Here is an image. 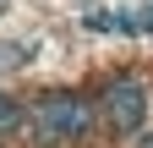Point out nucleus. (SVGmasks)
Wrapping results in <instances>:
<instances>
[{"label":"nucleus","instance_id":"nucleus-1","mask_svg":"<svg viewBox=\"0 0 153 148\" xmlns=\"http://www.w3.org/2000/svg\"><path fill=\"white\" fill-rule=\"evenodd\" d=\"M27 126L44 143H82L93 126H99V104L76 88H49L27 104Z\"/></svg>","mask_w":153,"mask_h":148},{"label":"nucleus","instance_id":"nucleus-2","mask_svg":"<svg viewBox=\"0 0 153 148\" xmlns=\"http://www.w3.org/2000/svg\"><path fill=\"white\" fill-rule=\"evenodd\" d=\"M93 104H99V121L115 137H142L148 132V88L137 77H109Z\"/></svg>","mask_w":153,"mask_h":148},{"label":"nucleus","instance_id":"nucleus-3","mask_svg":"<svg viewBox=\"0 0 153 148\" xmlns=\"http://www.w3.org/2000/svg\"><path fill=\"white\" fill-rule=\"evenodd\" d=\"M22 126H27V104L11 99V93H0V137H6V132H22Z\"/></svg>","mask_w":153,"mask_h":148},{"label":"nucleus","instance_id":"nucleus-4","mask_svg":"<svg viewBox=\"0 0 153 148\" xmlns=\"http://www.w3.org/2000/svg\"><path fill=\"white\" fill-rule=\"evenodd\" d=\"M137 148H153V121H148V132L137 137Z\"/></svg>","mask_w":153,"mask_h":148}]
</instances>
